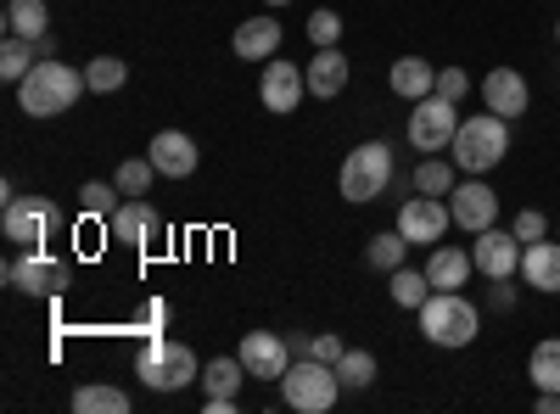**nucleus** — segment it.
<instances>
[{"label": "nucleus", "instance_id": "f257e3e1", "mask_svg": "<svg viewBox=\"0 0 560 414\" xmlns=\"http://www.w3.org/2000/svg\"><path fill=\"white\" fill-rule=\"evenodd\" d=\"M448 152H454V168H459V174H488V168H499L504 152H510V118H499V113L459 118Z\"/></svg>", "mask_w": 560, "mask_h": 414}, {"label": "nucleus", "instance_id": "f03ea898", "mask_svg": "<svg viewBox=\"0 0 560 414\" xmlns=\"http://www.w3.org/2000/svg\"><path fill=\"white\" fill-rule=\"evenodd\" d=\"M135 376L147 381L152 392H179V387L202 381V364H197V353L185 347V342L147 336V342H140V353H135Z\"/></svg>", "mask_w": 560, "mask_h": 414}, {"label": "nucleus", "instance_id": "7ed1b4c3", "mask_svg": "<svg viewBox=\"0 0 560 414\" xmlns=\"http://www.w3.org/2000/svg\"><path fill=\"white\" fill-rule=\"evenodd\" d=\"M477 331H482V314L459 292H432L427 303H420V336H427L432 347H471Z\"/></svg>", "mask_w": 560, "mask_h": 414}, {"label": "nucleus", "instance_id": "20e7f679", "mask_svg": "<svg viewBox=\"0 0 560 414\" xmlns=\"http://www.w3.org/2000/svg\"><path fill=\"white\" fill-rule=\"evenodd\" d=\"M79 90H84V79L68 62H34V73L18 84V107L28 118H57L79 102Z\"/></svg>", "mask_w": 560, "mask_h": 414}, {"label": "nucleus", "instance_id": "39448f33", "mask_svg": "<svg viewBox=\"0 0 560 414\" xmlns=\"http://www.w3.org/2000/svg\"><path fill=\"white\" fill-rule=\"evenodd\" d=\"M280 392H287V409H298V414H325L342 392V376H337V364L292 358L287 376H280Z\"/></svg>", "mask_w": 560, "mask_h": 414}, {"label": "nucleus", "instance_id": "423d86ee", "mask_svg": "<svg viewBox=\"0 0 560 414\" xmlns=\"http://www.w3.org/2000/svg\"><path fill=\"white\" fill-rule=\"evenodd\" d=\"M337 186H342L348 202H376L393 186V146H382V141L353 146L348 163H342V174H337Z\"/></svg>", "mask_w": 560, "mask_h": 414}, {"label": "nucleus", "instance_id": "0eeeda50", "mask_svg": "<svg viewBox=\"0 0 560 414\" xmlns=\"http://www.w3.org/2000/svg\"><path fill=\"white\" fill-rule=\"evenodd\" d=\"M454 129H459V102H448V96L432 90V96H420L415 113H409V146L438 157V152L454 146Z\"/></svg>", "mask_w": 560, "mask_h": 414}, {"label": "nucleus", "instance_id": "6e6552de", "mask_svg": "<svg viewBox=\"0 0 560 414\" xmlns=\"http://www.w3.org/2000/svg\"><path fill=\"white\" fill-rule=\"evenodd\" d=\"M57 218L62 213L45 197H12L7 213H0V229H7V241H18V247H45V236L57 229Z\"/></svg>", "mask_w": 560, "mask_h": 414}, {"label": "nucleus", "instance_id": "1a4fd4ad", "mask_svg": "<svg viewBox=\"0 0 560 414\" xmlns=\"http://www.w3.org/2000/svg\"><path fill=\"white\" fill-rule=\"evenodd\" d=\"M448 224H454V213L443 208V197H427V191L398 208V229H404L409 247H438L448 236Z\"/></svg>", "mask_w": 560, "mask_h": 414}, {"label": "nucleus", "instance_id": "9d476101", "mask_svg": "<svg viewBox=\"0 0 560 414\" xmlns=\"http://www.w3.org/2000/svg\"><path fill=\"white\" fill-rule=\"evenodd\" d=\"M471 263L488 274V281H510V274H522V241H516V229H477V247H471Z\"/></svg>", "mask_w": 560, "mask_h": 414}, {"label": "nucleus", "instance_id": "9b49d317", "mask_svg": "<svg viewBox=\"0 0 560 414\" xmlns=\"http://www.w3.org/2000/svg\"><path fill=\"white\" fill-rule=\"evenodd\" d=\"M236 358L247 364L253 381H280V376H287V364H292V347H287V336H275V331H247Z\"/></svg>", "mask_w": 560, "mask_h": 414}, {"label": "nucleus", "instance_id": "f8f14e48", "mask_svg": "<svg viewBox=\"0 0 560 414\" xmlns=\"http://www.w3.org/2000/svg\"><path fill=\"white\" fill-rule=\"evenodd\" d=\"M7 281H12L18 292H28V297H51V292H62V286H68V269H62V263H51L39 247H23V258H12V263H7Z\"/></svg>", "mask_w": 560, "mask_h": 414}, {"label": "nucleus", "instance_id": "ddd939ff", "mask_svg": "<svg viewBox=\"0 0 560 414\" xmlns=\"http://www.w3.org/2000/svg\"><path fill=\"white\" fill-rule=\"evenodd\" d=\"M448 213H454L459 229H471V236H477V229H488V224L499 218V197L482 186V174H471L465 186L448 191Z\"/></svg>", "mask_w": 560, "mask_h": 414}, {"label": "nucleus", "instance_id": "4468645a", "mask_svg": "<svg viewBox=\"0 0 560 414\" xmlns=\"http://www.w3.org/2000/svg\"><path fill=\"white\" fill-rule=\"evenodd\" d=\"M482 102H488V113H499V118H527L533 90H527V79H522L516 68H493V73L482 79Z\"/></svg>", "mask_w": 560, "mask_h": 414}, {"label": "nucleus", "instance_id": "2eb2a0df", "mask_svg": "<svg viewBox=\"0 0 560 414\" xmlns=\"http://www.w3.org/2000/svg\"><path fill=\"white\" fill-rule=\"evenodd\" d=\"M258 90H264V107L269 113H298L303 107V90H308V73L298 62H269L264 79H258Z\"/></svg>", "mask_w": 560, "mask_h": 414}, {"label": "nucleus", "instance_id": "dca6fc26", "mask_svg": "<svg viewBox=\"0 0 560 414\" xmlns=\"http://www.w3.org/2000/svg\"><path fill=\"white\" fill-rule=\"evenodd\" d=\"M147 157H152V168H158L163 179H191V174H197V141H191V134H179V129L152 134Z\"/></svg>", "mask_w": 560, "mask_h": 414}, {"label": "nucleus", "instance_id": "f3484780", "mask_svg": "<svg viewBox=\"0 0 560 414\" xmlns=\"http://www.w3.org/2000/svg\"><path fill=\"white\" fill-rule=\"evenodd\" d=\"M303 73H308V96H314V102L342 96V90H348V57H342V45H319L314 62H308Z\"/></svg>", "mask_w": 560, "mask_h": 414}, {"label": "nucleus", "instance_id": "a211bd4d", "mask_svg": "<svg viewBox=\"0 0 560 414\" xmlns=\"http://www.w3.org/2000/svg\"><path fill=\"white\" fill-rule=\"evenodd\" d=\"M158 213L147 208V202H140V197H129V202H118V213L107 218V236L113 241H124V247H147L152 236H158Z\"/></svg>", "mask_w": 560, "mask_h": 414}, {"label": "nucleus", "instance_id": "6ab92c4d", "mask_svg": "<svg viewBox=\"0 0 560 414\" xmlns=\"http://www.w3.org/2000/svg\"><path fill=\"white\" fill-rule=\"evenodd\" d=\"M522 281L533 292H560V241H527L522 247Z\"/></svg>", "mask_w": 560, "mask_h": 414}, {"label": "nucleus", "instance_id": "aec40b11", "mask_svg": "<svg viewBox=\"0 0 560 414\" xmlns=\"http://www.w3.org/2000/svg\"><path fill=\"white\" fill-rule=\"evenodd\" d=\"M471 252H465V247H432V258H427V281H432V292H459L465 281H471Z\"/></svg>", "mask_w": 560, "mask_h": 414}, {"label": "nucleus", "instance_id": "412c9836", "mask_svg": "<svg viewBox=\"0 0 560 414\" xmlns=\"http://www.w3.org/2000/svg\"><path fill=\"white\" fill-rule=\"evenodd\" d=\"M387 84H393V96L420 102V96H432V90H438V68L427 57H398L393 73H387Z\"/></svg>", "mask_w": 560, "mask_h": 414}, {"label": "nucleus", "instance_id": "4be33fe9", "mask_svg": "<svg viewBox=\"0 0 560 414\" xmlns=\"http://www.w3.org/2000/svg\"><path fill=\"white\" fill-rule=\"evenodd\" d=\"M230 45H236L242 62H269V57L280 51V23H275V17H247Z\"/></svg>", "mask_w": 560, "mask_h": 414}, {"label": "nucleus", "instance_id": "5701e85b", "mask_svg": "<svg viewBox=\"0 0 560 414\" xmlns=\"http://www.w3.org/2000/svg\"><path fill=\"white\" fill-rule=\"evenodd\" d=\"M242 381H253L242 358H208V364H202V387H208V398H236Z\"/></svg>", "mask_w": 560, "mask_h": 414}, {"label": "nucleus", "instance_id": "b1692460", "mask_svg": "<svg viewBox=\"0 0 560 414\" xmlns=\"http://www.w3.org/2000/svg\"><path fill=\"white\" fill-rule=\"evenodd\" d=\"M527 381L538 392H560V336H544L527 358Z\"/></svg>", "mask_w": 560, "mask_h": 414}, {"label": "nucleus", "instance_id": "393cba45", "mask_svg": "<svg viewBox=\"0 0 560 414\" xmlns=\"http://www.w3.org/2000/svg\"><path fill=\"white\" fill-rule=\"evenodd\" d=\"M45 0H7V34H18V39H39L45 34Z\"/></svg>", "mask_w": 560, "mask_h": 414}, {"label": "nucleus", "instance_id": "a878e982", "mask_svg": "<svg viewBox=\"0 0 560 414\" xmlns=\"http://www.w3.org/2000/svg\"><path fill=\"white\" fill-rule=\"evenodd\" d=\"M73 409H79V414H129V398H124L118 387L90 381V387H79V392H73Z\"/></svg>", "mask_w": 560, "mask_h": 414}, {"label": "nucleus", "instance_id": "bb28decb", "mask_svg": "<svg viewBox=\"0 0 560 414\" xmlns=\"http://www.w3.org/2000/svg\"><path fill=\"white\" fill-rule=\"evenodd\" d=\"M129 84V62L124 57H96L84 68V90H96V96H113V90Z\"/></svg>", "mask_w": 560, "mask_h": 414}, {"label": "nucleus", "instance_id": "cd10ccee", "mask_svg": "<svg viewBox=\"0 0 560 414\" xmlns=\"http://www.w3.org/2000/svg\"><path fill=\"white\" fill-rule=\"evenodd\" d=\"M28 73H34V39L7 34V45H0V79H7V84H23Z\"/></svg>", "mask_w": 560, "mask_h": 414}, {"label": "nucleus", "instance_id": "c85d7f7f", "mask_svg": "<svg viewBox=\"0 0 560 414\" xmlns=\"http://www.w3.org/2000/svg\"><path fill=\"white\" fill-rule=\"evenodd\" d=\"M432 297V281H427V269H393V303L398 308H415L420 314V303H427Z\"/></svg>", "mask_w": 560, "mask_h": 414}, {"label": "nucleus", "instance_id": "c756f323", "mask_svg": "<svg viewBox=\"0 0 560 414\" xmlns=\"http://www.w3.org/2000/svg\"><path fill=\"white\" fill-rule=\"evenodd\" d=\"M404 252H409V241H404V229H387V236H376L370 241V269H382V274H393V269H404Z\"/></svg>", "mask_w": 560, "mask_h": 414}, {"label": "nucleus", "instance_id": "7c9ffc66", "mask_svg": "<svg viewBox=\"0 0 560 414\" xmlns=\"http://www.w3.org/2000/svg\"><path fill=\"white\" fill-rule=\"evenodd\" d=\"M337 376H342V387H348V392L370 387V381H376V353L348 347V353H342V364H337Z\"/></svg>", "mask_w": 560, "mask_h": 414}, {"label": "nucleus", "instance_id": "2f4dec72", "mask_svg": "<svg viewBox=\"0 0 560 414\" xmlns=\"http://www.w3.org/2000/svg\"><path fill=\"white\" fill-rule=\"evenodd\" d=\"M158 179V168H152V157H129V163H118V174H113V186L124 191V197H147V186Z\"/></svg>", "mask_w": 560, "mask_h": 414}, {"label": "nucleus", "instance_id": "473e14b6", "mask_svg": "<svg viewBox=\"0 0 560 414\" xmlns=\"http://www.w3.org/2000/svg\"><path fill=\"white\" fill-rule=\"evenodd\" d=\"M415 191H427V197H448V191H454V163L427 157V163L415 168Z\"/></svg>", "mask_w": 560, "mask_h": 414}, {"label": "nucleus", "instance_id": "72a5a7b5", "mask_svg": "<svg viewBox=\"0 0 560 414\" xmlns=\"http://www.w3.org/2000/svg\"><path fill=\"white\" fill-rule=\"evenodd\" d=\"M118 197H124L118 186H107V179H90V186L79 191V208H84L90 218H113V213H118Z\"/></svg>", "mask_w": 560, "mask_h": 414}, {"label": "nucleus", "instance_id": "f704fd0d", "mask_svg": "<svg viewBox=\"0 0 560 414\" xmlns=\"http://www.w3.org/2000/svg\"><path fill=\"white\" fill-rule=\"evenodd\" d=\"M510 229H516V241L527 247V241H544V236H549V218H544L538 208H522V213H516V224H510Z\"/></svg>", "mask_w": 560, "mask_h": 414}, {"label": "nucleus", "instance_id": "c9c22d12", "mask_svg": "<svg viewBox=\"0 0 560 414\" xmlns=\"http://www.w3.org/2000/svg\"><path fill=\"white\" fill-rule=\"evenodd\" d=\"M308 39H314V45H337V39H342V17H337V12H314V17H308Z\"/></svg>", "mask_w": 560, "mask_h": 414}, {"label": "nucleus", "instance_id": "e433bc0d", "mask_svg": "<svg viewBox=\"0 0 560 414\" xmlns=\"http://www.w3.org/2000/svg\"><path fill=\"white\" fill-rule=\"evenodd\" d=\"M465 90H471V73H465V68H443V73H438V96L465 102Z\"/></svg>", "mask_w": 560, "mask_h": 414}, {"label": "nucleus", "instance_id": "4c0bfd02", "mask_svg": "<svg viewBox=\"0 0 560 414\" xmlns=\"http://www.w3.org/2000/svg\"><path fill=\"white\" fill-rule=\"evenodd\" d=\"M342 353H348V347H342L337 336H325V331L308 342V358H319V364H342Z\"/></svg>", "mask_w": 560, "mask_h": 414}, {"label": "nucleus", "instance_id": "58836bf2", "mask_svg": "<svg viewBox=\"0 0 560 414\" xmlns=\"http://www.w3.org/2000/svg\"><path fill=\"white\" fill-rule=\"evenodd\" d=\"M308 342H314V336H303V331H298V336H287V347H292V358H308Z\"/></svg>", "mask_w": 560, "mask_h": 414}, {"label": "nucleus", "instance_id": "ea45409f", "mask_svg": "<svg viewBox=\"0 0 560 414\" xmlns=\"http://www.w3.org/2000/svg\"><path fill=\"white\" fill-rule=\"evenodd\" d=\"M538 414H560V392H538Z\"/></svg>", "mask_w": 560, "mask_h": 414}, {"label": "nucleus", "instance_id": "a19ab883", "mask_svg": "<svg viewBox=\"0 0 560 414\" xmlns=\"http://www.w3.org/2000/svg\"><path fill=\"white\" fill-rule=\"evenodd\" d=\"M264 7H287V0H264Z\"/></svg>", "mask_w": 560, "mask_h": 414}, {"label": "nucleus", "instance_id": "79ce46f5", "mask_svg": "<svg viewBox=\"0 0 560 414\" xmlns=\"http://www.w3.org/2000/svg\"><path fill=\"white\" fill-rule=\"evenodd\" d=\"M555 39H560V17H555Z\"/></svg>", "mask_w": 560, "mask_h": 414}]
</instances>
